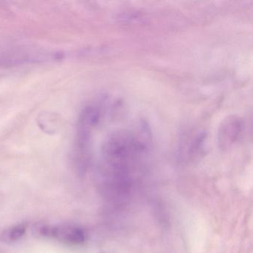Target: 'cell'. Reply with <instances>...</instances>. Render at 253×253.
I'll return each instance as SVG.
<instances>
[{
	"label": "cell",
	"instance_id": "cell-1",
	"mask_svg": "<svg viewBox=\"0 0 253 253\" xmlns=\"http://www.w3.org/2000/svg\"><path fill=\"white\" fill-rule=\"evenodd\" d=\"M100 110L95 106H88L81 114L78 124L76 166L84 174L89 161V140L91 132L100 120Z\"/></svg>",
	"mask_w": 253,
	"mask_h": 253
},
{
	"label": "cell",
	"instance_id": "cell-2",
	"mask_svg": "<svg viewBox=\"0 0 253 253\" xmlns=\"http://www.w3.org/2000/svg\"><path fill=\"white\" fill-rule=\"evenodd\" d=\"M49 237L71 246L82 244L86 239V235L84 229L72 224L51 226Z\"/></svg>",
	"mask_w": 253,
	"mask_h": 253
},
{
	"label": "cell",
	"instance_id": "cell-3",
	"mask_svg": "<svg viewBox=\"0 0 253 253\" xmlns=\"http://www.w3.org/2000/svg\"><path fill=\"white\" fill-rule=\"evenodd\" d=\"M244 131V123L241 118L229 117L223 122L219 130L218 140L223 147L234 144Z\"/></svg>",
	"mask_w": 253,
	"mask_h": 253
},
{
	"label": "cell",
	"instance_id": "cell-4",
	"mask_svg": "<svg viewBox=\"0 0 253 253\" xmlns=\"http://www.w3.org/2000/svg\"><path fill=\"white\" fill-rule=\"evenodd\" d=\"M26 224L20 223L5 229L1 234V240L6 244H11L19 241L26 233Z\"/></svg>",
	"mask_w": 253,
	"mask_h": 253
},
{
	"label": "cell",
	"instance_id": "cell-5",
	"mask_svg": "<svg viewBox=\"0 0 253 253\" xmlns=\"http://www.w3.org/2000/svg\"><path fill=\"white\" fill-rule=\"evenodd\" d=\"M51 226L45 223H37L32 227V233L36 237H49Z\"/></svg>",
	"mask_w": 253,
	"mask_h": 253
}]
</instances>
